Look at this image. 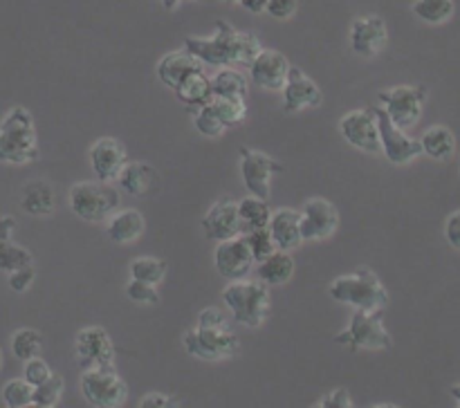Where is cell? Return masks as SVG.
Masks as SVG:
<instances>
[{
  "mask_svg": "<svg viewBox=\"0 0 460 408\" xmlns=\"http://www.w3.org/2000/svg\"><path fill=\"white\" fill-rule=\"evenodd\" d=\"M39 157L34 117L27 108H12L0 121V161L22 166Z\"/></svg>",
  "mask_w": 460,
  "mask_h": 408,
  "instance_id": "obj_2",
  "label": "cell"
},
{
  "mask_svg": "<svg viewBox=\"0 0 460 408\" xmlns=\"http://www.w3.org/2000/svg\"><path fill=\"white\" fill-rule=\"evenodd\" d=\"M193 126H196L198 133L202 135V137H220V135L225 133V128L227 126L223 124V119L218 117V112L214 110V106L209 103H205L202 108H198L196 110V117H193Z\"/></svg>",
  "mask_w": 460,
  "mask_h": 408,
  "instance_id": "obj_37",
  "label": "cell"
},
{
  "mask_svg": "<svg viewBox=\"0 0 460 408\" xmlns=\"http://www.w3.org/2000/svg\"><path fill=\"white\" fill-rule=\"evenodd\" d=\"M81 393L94 408H119L128 399V386L112 366L81 372Z\"/></svg>",
  "mask_w": 460,
  "mask_h": 408,
  "instance_id": "obj_8",
  "label": "cell"
},
{
  "mask_svg": "<svg viewBox=\"0 0 460 408\" xmlns=\"http://www.w3.org/2000/svg\"><path fill=\"white\" fill-rule=\"evenodd\" d=\"M445 238L454 249L460 251V211L449 215L447 222H445Z\"/></svg>",
  "mask_w": 460,
  "mask_h": 408,
  "instance_id": "obj_47",
  "label": "cell"
},
{
  "mask_svg": "<svg viewBox=\"0 0 460 408\" xmlns=\"http://www.w3.org/2000/svg\"><path fill=\"white\" fill-rule=\"evenodd\" d=\"M13 229H16V220L12 215H3L0 218V272L7 273L25 267V265H31L30 251L12 240Z\"/></svg>",
  "mask_w": 460,
  "mask_h": 408,
  "instance_id": "obj_24",
  "label": "cell"
},
{
  "mask_svg": "<svg viewBox=\"0 0 460 408\" xmlns=\"http://www.w3.org/2000/svg\"><path fill=\"white\" fill-rule=\"evenodd\" d=\"M205 70V63L200 61L198 56H193L187 48L184 49H175V52L164 54L157 63V79L166 85V88L175 90L189 74L193 72Z\"/></svg>",
  "mask_w": 460,
  "mask_h": 408,
  "instance_id": "obj_21",
  "label": "cell"
},
{
  "mask_svg": "<svg viewBox=\"0 0 460 408\" xmlns=\"http://www.w3.org/2000/svg\"><path fill=\"white\" fill-rule=\"evenodd\" d=\"M119 188L128 195H146L157 182V173L151 164H144V161H128V164L121 169L119 178Z\"/></svg>",
  "mask_w": 460,
  "mask_h": 408,
  "instance_id": "obj_26",
  "label": "cell"
},
{
  "mask_svg": "<svg viewBox=\"0 0 460 408\" xmlns=\"http://www.w3.org/2000/svg\"><path fill=\"white\" fill-rule=\"evenodd\" d=\"M382 108L389 112L394 124H398L402 130L413 128L420 121L422 108L427 101L425 85H394L377 94Z\"/></svg>",
  "mask_w": 460,
  "mask_h": 408,
  "instance_id": "obj_9",
  "label": "cell"
},
{
  "mask_svg": "<svg viewBox=\"0 0 460 408\" xmlns=\"http://www.w3.org/2000/svg\"><path fill=\"white\" fill-rule=\"evenodd\" d=\"M268 282L259 281H229L223 290V303L232 312L238 326L259 327L270 314V290Z\"/></svg>",
  "mask_w": 460,
  "mask_h": 408,
  "instance_id": "obj_4",
  "label": "cell"
},
{
  "mask_svg": "<svg viewBox=\"0 0 460 408\" xmlns=\"http://www.w3.org/2000/svg\"><path fill=\"white\" fill-rule=\"evenodd\" d=\"M295 276V260L290 251L277 249L268 260L259 263V278L268 285H286Z\"/></svg>",
  "mask_w": 460,
  "mask_h": 408,
  "instance_id": "obj_29",
  "label": "cell"
},
{
  "mask_svg": "<svg viewBox=\"0 0 460 408\" xmlns=\"http://www.w3.org/2000/svg\"><path fill=\"white\" fill-rule=\"evenodd\" d=\"M214 97L225 99H245L247 97V76L236 67H218L216 76L211 79Z\"/></svg>",
  "mask_w": 460,
  "mask_h": 408,
  "instance_id": "obj_30",
  "label": "cell"
},
{
  "mask_svg": "<svg viewBox=\"0 0 460 408\" xmlns=\"http://www.w3.org/2000/svg\"><path fill=\"white\" fill-rule=\"evenodd\" d=\"M335 341L350 350H389L394 336L385 327V309H355L349 327Z\"/></svg>",
  "mask_w": 460,
  "mask_h": 408,
  "instance_id": "obj_6",
  "label": "cell"
},
{
  "mask_svg": "<svg viewBox=\"0 0 460 408\" xmlns=\"http://www.w3.org/2000/svg\"><path fill=\"white\" fill-rule=\"evenodd\" d=\"M290 61L279 49H261L250 65V81L268 92H281L290 76Z\"/></svg>",
  "mask_w": 460,
  "mask_h": 408,
  "instance_id": "obj_15",
  "label": "cell"
},
{
  "mask_svg": "<svg viewBox=\"0 0 460 408\" xmlns=\"http://www.w3.org/2000/svg\"><path fill=\"white\" fill-rule=\"evenodd\" d=\"M220 3H238V0H220Z\"/></svg>",
  "mask_w": 460,
  "mask_h": 408,
  "instance_id": "obj_52",
  "label": "cell"
},
{
  "mask_svg": "<svg viewBox=\"0 0 460 408\" xmlns=\"http://www.w3.org/2000/svg\"><path fill=\"white\" fill-rule=\"evenodd\" d=\"M72 213L85 222H103L115 211H119L121 195L112 184L97 179V182H79L67 193Z\"/></svg>",
  "mask_w": 460,
  "mask_h": 408,
  "instance_id": "obj_5",
  "label": "cell"
},
{
  "mask_svg": "<svg viewBox=\"0 0 460 408\" xmlns=\"http://www.w3.org/2000/svg\"><path fill=\"white\" fill-rule=\"evenodd\" d=\"M34 388L30 381L22 377V379H12L4 384L3 388V402L9 408H27L34 406Z\"/></svg>",
  "mask_w": 460,
  "mask_h": 408,
  "instance_id": "obj_35",
  "label": "cell"
},
{
  "mask_svg": "<svg viewBox=\"0 0 460 408\" xmlns=\"http://www.w3.org/2000/svg\"><path fill=\"white\" fill-rule=\"evenodd\" d=\"M254 256H252L250 245H247L245 233L229 240H220L214 249L216 272L227 281H241L254 267Z\"/></svg>",
  "mask_w": 460,
  "mask_h": 408,
  "instance_id": "obj_14",
  "label": "cell"
},
{
  "mask_svg": "<svg viewBox=\"0 0 460 408\" xmlns=\"http://www.w3.org/2000/svg\"><path fill=\"white\" fill-rule=\"evenodd\" d=\"M449 393L454 395V399H456L458 406H460V386H452V388H449Z\"/></svg>",
  "mask_w": 460,
  "mask_h": 408,
  "instance_id": "obj_50",
  "label": "cell"
},
{
  "mask_svg": "<svg viewBox=\"0 0 460 408\" xmlns=\"http://www.w3.org/2000/svg\"><path fill=\"white\" fill-rule=\"evenodd\" d=\"M328 294L337 303L350 305L355 309H386L389 305V291L382 285L380 276L368 267L337 276L328 287Z\"/></svg>",
  "mask_w": 460,
  "mask_h": 408,
  "instance_id": "obj_3",
  "label": "cell"
},
{
  "mask_svg": "<svg viewBox=\"0 0 460 408\" xmlns=\"http://www.w3.org/2000/svg\"><path fill=\"white\" fill-rule=\"evenodd\" d=\"M411 9L427 25H443L454 16V0H416Z\"/></svg>",
  "mask_w": 460,
  "mask_h": 408,
  "instance_id": "obj_32",
  "label": "cell"
},
{
  "mask_svg": "<svg viewBox=\"0 0 460 408\" xmlns=\"http://www.w3.org/2000/svg\"><path fill=\"white\" fill-rule=\"evenodd\" d=\"M241 7L250 13H263L268 12V0H238Z\"/></svg>",
  "mask_w": 460,
  "mask_h": 408,
  "instance_id": "obj_48",
  "label": "cell"
},
{
  "mask_svg": "<svg viewBox=\"0 0 460 408\" xmlns=\"http://www.w3.org/2000/svg\"><path fill=\"white\" fill-rule=\"evenodd\" d=\"M319 408H350L353 406V399H350V393L346 388H335L328 395H323L322 402L317 404Z\"/></svg>",
  "mask_w": 460,
  "mask_h": 408,
  "instance_id": "obj_43",
  "label": "cell"
},
{
  "mask_svg": "<svg viewBox=\"0 0 460 408\" xmlns=\"http://www.w3.org/2000/svg\"><path fill=\"white\" fill-rule=\"evenodd\" d=\"M296 0H268V13L277 21H288L295 16Z\"/></svg>",
  "mask_w": 460,
  "mask_h": 408,
  "instance_id": "obj_44",
  "label": "cell"
},
{
  "mask_svg": "<svg viewBox=\"0 0 460 408\" xmlns=\"http://www.w3.org/2000/svg\"><path fill=\"white\" fill-rule=\"evenodd\" d=\"M182 341L184 350L191 357L202 359V361H223V359L238 354V350H241V341L232 327L198 326L184 332Z\"/></svg>",
  "mask_w": 460,
  "mask_h": 408,
  "instance_id": "obj_7",
  "label": "cell"
},
{
  "mask_svg": "<svg viewBox=\"0 0 460 408\" xmlns=\"http://www.w3.org/2000/svg\"><path fill=\"white\" fill-rule=\"evenodd\" d=\"M166 269H169L166 260L155 258V256H139L130 263V276L160 285L166 276Z\"/></svg>",
  "mask_w": 460,
  "mask_h": 408,
  "instance_id": "obj_34",
  "label": "cell"
},
{
  "mask_svg": "<svg viewBox=\"0 0 460 408\" xmlns=\"http://www.w3.org/2000/svg\"><path fill=\"white\" fill-rule=\"evenodd\" d=\"M283 173V166L268 152L256 151V148H241V178L247 193L256 197H270V182L272 175Z\"/></svg>",
  "mask_w": 460,
  "mask_h": 408,
  "instance_id": "obj_11",
  "label": "cell"
},
{
  "mask_svg": "<svg viewBox=\"0 0 460 408\" xmlns=\"http://www.w3.org/2000/svg\"><path fill=\"white\" fill-rule=\"evenodd\" d=\"M160 3L164 4L166 12H173V9L180 7V3H182V0H160Z\"/></svg>",
  "mask_w": 460,
  "mask_h": 408,
  "instance_id": "obj_49",
  "label": "cell"
},
{
  "mask_svg": "<svg viewBox=\"0 0 460 408\" xmlns=\"http://www.w3.org/2000/svg\"><path fill=\"white\" fill-rule=\"evenodd\" d=\"M173 92L180 103L198 110V108H202L205 103H209L214 99V85H211V79L205 74V70H200L189 74Z\"/></svg>",
  "mask_w": 460,
  "mask_h": 408,
  "instance_id": "obj_25",
  "label": "cell"
},
{
  "mask_svg": "<svg viewBox=\"0 0 460 408\" xmlns=\"http://www.w3.org/2000/svg\"><path fill=\"white\" fill-rule=\"evenodd\" d=\"M245 238H247V245H250L252 256H254L256 263H263V260H268L270 256L279 249L268 227L250 229V231L245 233Z\"/></svg>",
  "mask_w": 460,
  "mask_h": 408,
  "instance_id": "obj_39",
  "label": "cell"
},
{
  "mask_svg": "<svg viewBox=\"0 0 460 408\" xmlns=\"http://www.w3.org/2000/svg\"><path fill=\"white\" fill-rule=\"evenodd\" d=\"M198 326H209V327H232L229 326L227 317L220 312L218 308H205L198 317Z\"/></svg>",
  "mask_w": 460,
  "mask_h": 408,
  "instance_id": "obj_45",
  "label": "cell"
},
{
  "mask_svg": "<svg viewBox=\"0 0 460 408\" xmlns=\"http://www.w3.org/2000/svg\"><path fill=\"white\" fill-rule=\"evenodd\" d=\"M340 229V211L326 197H313L301 211L304 240H326Z\"/></svg>",
  "mask_w": 460,
  "mask_h": 408,
  "instance_id": "obj_16",
  "label": "cell"
},
{
  "mask_svg": "<svg viewBox=\"0 0 460 408\" xmlns=\"http://www.w3.org/2000/svg\"><path fill=\"white\" fill-rule=\"evenodd\" d=\"M146 222L137 209H119L108 218L106 233L117 245H133L142 238Z\"/></svg>",
  "mask_w": 460,
  "mask_h": 408,
  "instance_id": "obj_23",
  "label": "cell"
},
{
  "mask_svg": "<svg viewBox=\"0 0 460 408\" xmlns=\"http://www.w3.org/2000/svg\"><path fill=\"white\" fill-rule=\"evenodd\" d=\"M49 377H52V368H49L40 357L25 361V379L30 381L31 386H40L43 381H48Z\"/></svg>",
  "mask_w": 460,
  "mask_h": 408,
  "instance_id": "obj_41",
  "label": "cell"
},
{
  "mask_svg": "<svg viewBox=\"0 0 460 408\" xmlns=\"http://www.w3.org/2000/svg\"><path fill=\"white\" fill-rule=\"evenodd\" d=\"M340 133L353 148L364 152H382L380 128L373 108L368 110H350L340 119Z\"/></svg>",
  "mask_w": 460,
  "mask_h": 408,
  "instance_id": "obj_13",
  "label": "cell"
},
{
  "mask_svg": "<svg viewBox=\"0 0 460 408\" xmlns=\"http://www.w3.org/2000/svg\"><path fill=\"white\" fill-rule=\"evenodd\" d=\"M171 406H178V402L164 393H148L144 395L142 402H139V408H171Z\"/></svg>",
  "mask_w": 460,
  "mask_h": 408,
  "instance_id": "obj_46",
  "label": "cell"
},
{
  "mask_svg": "<svg viewBox=\"0 0 460 408\" xmlns=\"http://www.w3.org/2000/svg\"><path fill=\"white\" fill-rule=\"evenodd\" d=\"M184 48L200 58L205 65L211 67H229V65H252L261 54L263 45L256 34L250 31H238L227 21H216L214 36H187Z\"/></svg>",
  "mask_w": 460,
  "mask_h": 408,
  "instance_id": "obj_1",
  "label": "cell"
},
{
  "mask_svg": "<svg viewBox=\"0 0 460 408\" xmlns=\"http://www.w3.org/2000/svg\"><path fill=\"white\" fill-rule=\"evenodd\" d=\"M43 350V336L31 327H22V330L13 332L12 336V352L18 361H30V359L39 357Z\"/></svg>",
  "mask_w": 460,
  "mask_h": 408,
  "instance_id": "obj_33",
  "label": "cell"
},
{
  "mask_svg": "<svg viewBox=\"0 0 460 408\" xmlns=\"http://www.w3.org/2000/svg\"><path fill=\"white\" fill-rule=\"evenodd\" d=\"M211 106L218 112V117L223 119V124L227 126H238L245 121L247 117V103L245 99H225V97H214L211 99Z\"/></svg>",
  "mask_w": 460,
  "mask_h": 408,
  "instance_id": "obj_36",
  "label": "cell"
},
{
  "mask_svg": "<svg viewBox=\"0 0 460 408\" xmlns=\"http://www.w3.org/2000/svg\"><path fill=\"white\" fill-rule=\"evenodd\" d=\"M283 92V110L295 115V112H304L310 110V108L322 106V88L305 74L301 67L292 65L290 76H288L286 88L281 90Z\"/></svg>",
  "mask_w": 460,
  "mask_h": 408,
  "instance_id": "obj_19",
  "label": "cell"
},
{
  "mask_svg": "<svg viewBox=\"0 0 460 408\" xmlns=\"http://www.w3.org/2000/svg\"><path fill=\"white\" fill-rule=\"evenodd\" d=\"M373 112L377 117V128H380L382 152H385L391 164L407 166L420 155H425L420 139H413L409 135H404V130L398 124H394V119H391L385 108H373Z\"/></svg>",
  "mask_w": 460,
  "mask_h": 408,
  "instance_id": "obj_10",
  "label": "cell"
},
{
  "mask_svg": "<svg viewBox=\"0 0 460 408\" xmlns=\"http://www.w3.org/2000/svg\"><path fill=\"white\" fill-rule=\"evenodd\" d=\"M90 164H93L97 179L112 182L119 178L121 169L128 164L126 146L115 137H102L90 146Z\"/></svg>",
  "mask_w": 460,
  "mask_h": 408,
  "instance_id": "obj_20",
  "label": "cell"
},
{
  "mask_svg": "<svg viewBox=\"0 0 460 408\" xmlns=\"http://www.w3.org/2000/svg\"><path fill=\"white\" fill-rule=\"evenodd\" d=\"M75 352L81 370L115 366V345H112L111 334L99 326H88L79 330L75 339Z\"/></svg>",
  "mask_w": 460,
  "mask_h": 408,
  "instance_id": "obj_12",
  "label": "cell"
},
{
  "mask_svg": "<svg viewBox=\"0 0 460 408\" xmlns=\"http://www.w3.org/2000/svg\"><path fill=\"white\" fill-rule=\"evenodd\" d=\"M274 242L279 249L295 251L299 249L304 236H301V211L296 209H277L268 224Z\"/></svg>",
  "mask_w": 460,
  "mask_h": 408,
  "instance_id": "obj_22",
  "label": "cell"
},
{
  "mask_svg": "<svg viewBox=\"0 0 460 408\" xmlns=\"http://www.w3.org/2000/svg\"><path fill=\"white\" fill-rule=\"evenodd\" d=\"M422 151L436 161H445L456 152V137L447 126H431L420 137Z\"/></svg>",
  "mask_w": 460,
  "mask_h": 408,
  "instance_id": "obj_27",
  "label": "cell"
},
{
  "mask_svg": "<svg viewBox=\"0 0 460 408\" xmlns=\"http://www.w3.org/2000/svg\"><path fill=\"white\" fill-rule=\"evenodd\" d=\"M202 229H205L207 238L214 242L229 240L245 233V224H243L241 213H238L236 200H220L207 211L202 218Z\"/></svg>",
  "mask_w": 460,
  "mask_h": 408,
  "instance_id": "obj_18",
  "label": "cell"
},
{
  "mask_svg": "<svg viewBox=\"0 0 460 408\" xmlns=\"http://www.w3.org/2000/svg\"><path fill=\"white\" fill-rule=\"evenodd\" d=\"M21 206L25 213L36 215V218L49 215L54 211V188L48 182H40V179L30 182L22 188Z\"/></svg>",
  "mask_w": 460,
  "mask_h": 408,
  "instance_id": "obj_28",
  "label": "cell"
},
{
  "mask_svg": "<svg viewBox=\"0 0 460 408\" xmlns=\"http://www.w3.org/2000/svg\"><path fill=\"white\" fill-rule=\"evenodd\" d=\"M349 40L350 49H353L358 56H377V54L386 48V40H389V30H386L385 18L376 16V13L355 18L353 25H350Z\"/></svg>",
  "mask_w": 460,
  "mask_h": 408,
  "instance_id": "obj_17",
  "label": "cell"
},
{
  "mask_svg": "<svg viewBox=\"0 0 460 408\" xmlns=\"http://www.w3.org/2000/svg\"><path fill=\"white\" fill-rule=\"evenodd\" d=\"M126 294L130 300L142 305H155L160 303V291H157L155 282L139 281V278H130V282L126 285Z\"/></svg>",
  "mask_w": 460,
  "mask_h": 408,
  "instance_id": "obj_40",
  "label": "cell"
},
{
  "mask_svg": "<svg viewBox=\"0 0 460 408\" xmlns=\"http://www.w3.org/2000/svg\"><path fill=\"white\" fill-rule=\"evenodd\" d=\"M34 276H36L34 265H25V267H21V269H16V272L9 273L7 282L13 291H27L30 290L31 282H34Z\"/></svg>",
  "mask_w": 460,
  "mask_h": 408,
  "instance_id": "obj_42",
  "label": "cell"
},
{
  "mask_svg": "<svg viewBox=\"0 0 460 408\" xmlns=\"http://www.w3.org/2000/svg\"><path fill=\"white\" fill-rule=\"evenodd\" d=\"M0 368H3V350H0Z\"/></svg>",
  "mask_w": 460,
  "mask_h": 408,
  "instance_id": "obj_51",
  "label": "cell"
},
{
  "mask_svg": "<svg viewBox=\"0 0 460 408\" xmlns=\"http://www.w3.org/2000/svg\"><path fill=\"white\" fill-rule=\"evenodd\" d=\"M238 213H241V220L243 224H245V233H247L250 229L268 227L274 211L270 209L268 200H263V197L247 195L243 197V200H238Z\"/></svg>",
  "mask_w": 460,
  "mask_h": 408,
  "instance_id": "obj_31",
  "label": "cell"
},
{
  "mask_svg": "<svg viewBox=\"0 0 460 408\" xmlns=\"http://www.w3.org/2000/svg\"><path fill=\"white\" fill-rule=\"evenodd\" d=\"M63 388H66L63 377L57 375V372H52V377H49L48 381H43V384L34 388V406L39 408L58 406V402H61L63 397Z\"/></svg>",
  "mask_w": 460,
  "mask_h": 408,
  "instance_id": "obj_38",
  "label": "cell"
}]
</instances>
